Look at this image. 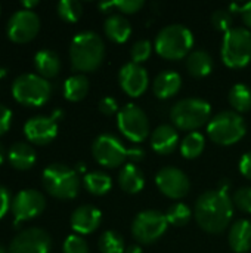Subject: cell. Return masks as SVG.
Here are the masks:
<instances>
[{"label": "cell", "mask_w": 251, "mask_h": 253, "mask_svg": "<svg viewBox=\"0 0 251 253\" xmlns=\"http://www.w3.org/2000/svg\"><path fill=\"white\" fill-rule=\"evenodd\" d=\"M34 67L40 76L55 77L61 70V59L58 53L52 49H40L34 55Z\"/></svg>", "instance_id": "d4e9b609"}, {"label": "cell", "mask_w": 251, "mask_h": 253, "mask_svg": "<svg viewBox=\"0 0 251 253\" xmlns=\"http://www.w3.org/2000/svg\"><path fill=\"white\" fill-rule=\"evenodd\" d=\"M24 133L34 144H49L58 133V125L53 117L34 116L25 122Z\"/></svg>", "instance_id": "e0dca14e"}, {"label": "cell", "mask_w": 251, "mask_h": 253, "mask_svg": "<svg viewBox=\"0 0 251 253\" xmlns=\"http://www.w3.org/2000/svg\"><path fill=\"white\" fill-rule=\"evenodd\" d=\"M105 58V43L95 31H81L70 44V59L77 71H93Z\"/></svg>", "instance_id": "7a4b0ae2"}, {"label": "cell", "mask_w": 251, "mask_h": 253, "mask_svg": "<svg viewBox=\"0 0 251 253\" xmlns=\"http://www.w3.org/2000/svg\"><path fill=\"white\" fill-rule=\"evenodd\" d=\"M46 206V199L43 193L34 188H25L19 191L10 203V209L15 218V224L36 218L43 212Z\"/></svg>", "instance_id": "9a60e30c"}, {"label": "cell", "mask_w": 251, "mask_h": 253, "mask_svg": "<svg viewBox=\"0 0 251 253\" xmlns=\"http://www.w3.org/2000/svg\"><path fill=\"white\" fill-rule=\"evenodd\" d=\"M222 61L229 68H244L251 62V31L234 27L225 33L220 49Z\"/></svg>", "instance_id": "52a82bcc"}, {"label": "cell", "mask_w": 251, "mask_h": 253, "mask_svg": "<svg viewBox=\"0 0 251 253\" xmlns=\"http://www.w3.org/2000/svg\"><path fill=\"white\" fill-rule=\"evenodd\" d=\"M127 159L130 160V163H139L145 159V151L141 147H132L127 150Z\"/></svg>", "instance_id": "7bdbcfd3"}, {"label": "cell", "mask_w": 251, "mask_h": 253, "mask_svg": "<svg viewBox=\"0 0 251 253\" xmlns=\"http://www.w3.org/2000/svg\"><path fill=\"white\" fill-rule=\"evenodd\" d=\"M166 213L154 209L139 212L132 222V234L139 245H152L167 231Z\"/></svg>", "instance_id": "9c48e42d"}, {"label": "cell", "mask_w": 251, "mask_h": 253, "mask_svg": "<svg viewBox=\"0 0 251 253\" xmlns=\"http://www.w3.org/2000/svg\"><path fill=\"white\" fill-rule=\"evenodd\" d=\"M228 242L235 253H247L251 249V222L238 219L229 227Z\"/></svg>", "instance_id": "44dd1931"}, {"label": "cell", "mask_w": 251, "mask_h": 253, "mask_svg": "<svg viewBox=\"0 0 251 253\" xmlns=\"http://www.w3.org/2000/svg\"><path fill=\"white\" fill-rule=\"evenodd\" d=\"M151 53H152V44H151L149 40H145V39L138 40V42L132 46V49H130L132 62L139 64V65H141L142 62H145V61L151 56Z\"/></svg>", "instance_id": "e575fe53"}, {"label": "cell", "mask_w": 251, "mask_h": 253, "mask_svg": "<svg viewBox=\"0 0 251 253\" xmlns=\"http://www.w3.org/2000/svg\"><path fill=\"white\" fill-rule=\"evenodd\" d=\"M84 187L90 194L95 196H104L112 188V179L109 175L101 170H95L90 173H86L83 178Z\"/></svg>", "instance_id": "83f0119b"}, {"label": "cell", "mask_w": 251, "mask_h": 253, "mask_svg": "<svg viewBox=\"0 0 251 253\" xmlns=\"http://www.w3.org/2000/svg\"><path fill=\"white\" fill-rule=\"evenodd\" d=\"M52 240L47 231L30 227L19 231L10 242L7 253H50Z\"/></svg>", "instance_id": "7c38bea8"}, {"label": "cell", "mask_w": 251, "mask_h": 253, "mask_svg": "<svg viewBox=\"0 0 251 253\" xmlns=\"http://www.w3.org/2000/svg\"><path fill=\"white\" fill-rule=\"evenodd\" d=\"M247 125L237 111H222L210 119L207 133L219 145H234L246 136Z\"/></svg>", "instance_id": "8992f818"}, {"label": "cell", "mask_w": 251, "mask_h": 253, "mask_svg": "<svg viewBox=\"0 0 251 253\" xmlns=\"http://www.w3.org/2000/svg\"><path fill=\"white\" fill-rule=\"evenodd\" d=\"M155 184L166 197L173 200L183 199L191 188V182L186 173L175 166H166L160 169L155 175Z\"/></svg>", "instance_id": "5bb4252c"}, {"label": "cell", "mask_w": 251, "mask_h": 253, "mask_svg": "<svg viewBox=\"0 0 251 253\" xmlns=\"http://www.w3.org/2000/svg\"><path fill=\"white\" fill-rule=\"evenodd\" d=\"M127 150L123 142L111 133H101L92 144L95 160L105 168H118L127 160Z\"/></svg>", "instance_id": "8fae6325"}, {"label": "cell", "mask_w": 251, "mask_h": 253, "mask_svg": "<svg viewBox=\"0 0 251 253\" xmlns=\"http://www.w3.org/2000/svg\"><path fill=\"white\" fill-rule=\"evenodd\" d=\"M194 46L192 31L182 24H170L160 30L155 37L157 53L170 61L188 58Z\"/></svg>", "instance_id": "3957f363"}, {"label": "cell", "mask_w": 251, "mask_h": 253, "mask_svg": "<svg viewBox=\"0 0 251 253\" xmlns=\"http://www.w3.org/2000/svg\"><path fill=\"white\" fill-rule=\"evenodd\" d=\"M58 15L67 22H75L83 13V6L78 0H61L56 6Z\"/></svg>", "instance_id": "d6a6232c"}, {"label": "cell", "mask_w": 251, "mask_h": 253, "mask_svg": "<svg viewBox=\"0 0 251 253\" xmlns=\"http://www.w3.org/2000/svg\"><path fill=\"white\" fill-rule=\"evenodd\" d=\"M4 159H6V150H4L3 144L0 142V165L4 162Z\"/></svg>", "instance_id": "bcb514c9"}, {"label": "cell", "mask_w": 251, "mask_h": 253, "mask_svg": "<svg viewBox=\"0 0 251 253\" xmlns=\"http://www.w3.org/2000/svg\"><path fill=\"white\" fill-rule=\"evenodd\" d=\"M99 111L105 116H112L118 113V102L112 96H105L99 102Z\"/></svg>", "instance_id": "f35d334b"}, {"label": "cell", "mask_w": 251, "mask_h": 253, "mask_svg": "<svg viewBox=\"0 0 251 253\" xmlns=\"http://www.w3.org/2000/svg\"><path fill=\"white\" fill-rule=\"evenodd\" d=\"M7 160L15 169H30L36 163V150L27 142H13L7 150Z\"/></svg>", "instance_id": "603a6c76"}, {"label": "cell", "mask_w": 251, "mask_h": 253, "mask_svg": "<svg viewBox=\"0 0 251 253\" xmlns=\"http://www.w3.org/2000/svg\"><path fill=\"white\" fill-rule=\"evenodd\" d=\"M206 147V138L200 132H189L180 142V153L185 159H197Z\"/></svg>", "instance_id": "f546056e"}, {"label": "cell", "mask_w": 251, "mask_h": 253, "mask_svg": "<svg viewBox=\"0 0 251 253\" xmlns=\"http://www.w3.org/2000/svg\"><path fill=\"white\" fill-rule=\"evenodd\" d=\"M117 126L130 142H142L149 135V120L142 108L135 104L124 105L117 114Z\"/></svg>", "instance_id": "30bf717a"}, {"label": "cell", "mask_w": 251, "mask_h": 253, "mask_svg": "<svg viewBox=\"0 0 251 253\" xmlns=\"http://www.w3.org/2000/svg\"><path fill=\"white\" fill-rule=\"evenodd\" d=\"M41 182L50 196L62 200L74 199L80 190L77 172L64 163H52L46 166L41 173Z\"/></svg>", "instance_id": "5b68a950"}, {"label": "cell", "mask_w": 251, "mask_h": 253, "mask_svg": "<svg viewBox=\"0 0 251 253\" xmlns=\"http://www.w3.org/2000/svg\"><path fill=\"white\" fill-rule=\"evenodd\" d=\"M240 172L251 181V151L246 153L240 160Z\"/></svg>", "instance_id": "b9f144b4"}, {"label": "cell", "mask_w": 251, "mask_h": 253, "mask_svg": "<svg viewBox=\"0 0 251 253\" xmlns=\"http://www.w3.org/2000/svg\"><path fill=\"white\" fill-rule=\"evenodd\" d=\"M124 253H143V251H142V248L139 245H130V246L126 248Z\"/></svg>", "instance_id": "f6af8a7d"}, {"label": "cell", "mask_w": 251, "mask_h": 253, "mask_svg": "<svg viewBox=\"0 0 251 253\" xmlns=\"http://www.w3.org/2000/svg\"><path fill=\"white\" fill-rule=\"evenodd\" d=\"M89 92V80L84 74H72L64 82V95L68 101H81Z\"/></svg>", "instance_id": "4316f807"}, {"label": "cell", "mask_w": 251, "mask_h": 253, "mask_svg": "<svg viewBox=\"0 0 251 253\" xmlns=\"http://www.w3.org/2000/svg\"><path fill=\"white\" fill-rule=\"evenodd\" d=\"M98 248L101 253H124L126 252V245L124 239L121 234L117 231L108 230L105 231L98 242Z\"/></svg>", "instance_id": "4dcf8cb0"}, {"label": "cell", "mask_w": 251, "mask_h": 253, "mask_svg": "<svg viewBox=\"0 0 251 253\" xmlns=\"http://www.w3.org/2000/svg\"><path fill=\"white\" fill-rule=\"evenodd\" d=\"M104 30L108 39L112 40L114 43H124L129 40L132 34V25L129 19L120 13L109 15L104 22Z\"/></svg>", "instance_id": "cb8c5ba5"}, {"label": "cell", "mask_w": 251, "mask_h": 253, "mask_svg": "<svg viewBox=\"0 0 251 253\" xmlns=\"http://www.w3.org/2000/svg\"><path fill=\"white\" fill-rule=\"evenodd\" d=\"M102 213L92 205L78 206L71 215V228L77 234H92L101 225Z\"/></svg>", "instance_id": "ac0fdd59"}, {"label": "cell", "mask_w": 251, "mask_h": 253, "mask_svg": "<svg viewBox=\"0 0 251 253\" xmlns=\"http://www.w3.org/2000/svg\"><path fill=\"white\" fill-rule=\"evenodd\" d=\"M10 193L6 187L0 185V219L4 216V213L7 212V209L10 208Z\"/></svg>", "instance_id": "60d3db41"}, {"label": "cell", "mask_w": 251, "mask_h": 253, "mask_svg": "<svg viewBox=\"0 0 251 253\" xmlns=\"http://www.w3.org/2000/svg\"><path fill=\"white\" fill-rule=\"evenodd\" d=\"M64 253H89V245L78 234H71L64 242Z\"/></svg>", "instance_id": "74e56055"}, {"label": "cell", "mask_w": 251, "mask_h": 253, "mask_svg": "<svg viewBox=\"0 0 251 253\" xmlns=\"http://www.w3.org/2000/svg\"><path fill=\"white\" fill-rule=\"evenodd\" d=\"M192 213H194V212L191 211V208H189L188 205L178 202V203L172 205V206L167 209V212H166V218H167L169 225H175V227H185V225L191 221Z\"/></svg>", "instance_id": "1f68e13d"}, {"label": "cell", "mask_w": 251, "mask_h": 253, "mask_svg": "<svg viewBox=\"0 0 251 253\" xmlns=\"http://www.w3.org/2000/svg\"><path fill=\"white\" fill-rule=\"evenodd\" d=\"M10 122H12V111L6 105L0 104V135H3L9 129Z\"/></svg>", "instance_id": "ab89813d"}, {"label": "cell", "mask_w": 251, "mask_h": 253, "mask_svg": "<svg viewBox=\"0 0 251 253\" xmlns=\"http://www.w3.org/2000/svg\"><path fill=\"white\" fill-rule=\"evenodd\" d=\"M118 82L124 93H127L132 98H138L143 95V92L148 89L149 77L142 65L130 61L121 67L118 73Z\"/></svg>", "instance_id": "2e32d148"}, {"label": "cell", "mask_w": 251, "mask_h": 253, "mask_svg": "<svg viewBox=\"0 0 251 253\" xmlns=\"http://www.w3.org/2000/svg\"><path fill=\"white\" fill-rule=\"evenodd\" d=\"M143 0H114V1H104L99 3L102 10H109L112 7L118 9L123 13H136L143 7Z\"/></svg>", "instance_id": "836d02e7"}, {"label": "cell", "mask_w": 251, "mask_h": 253, "mask_svg": "<svg viewBox=\"0 0 251 253\" xmlns=\"http://www.w3.org/2000/svg\"><path fill=\"white\" fill-rule=\"evenodd\" d=\"M170 119L176 129L197 132L210 122L212 105L201 98H185L172 107Z\"/></svg>", "instance_id": "277c9868"}, {"label": "cell", "mask_w": 251, "mask_h": 253, "mask_svg": "<svg viewBox=\"0 0 251 253\" xmlns=\"http://www.w3.org/2000/svg\"><path fill=\"white\" fill-rule=\"evenodd\" d=\"M52 93V84L47 79L36 73H24L18 76L12 83L13 98L31 107H38L47 102Z\"/></svg>", "instance_id": "ba28073f"}, {"label": "cell", "mask_w": 251, "mask_h": 253, "mask_svg": "<svg viewBox=\"0 0 251 253\" xmlns=\"http://www.w3.org/2000/svg\"><path fill=\"white\" fill-rule=\"evenodd\" d=\"M232 15L229 10H225V9H219L216 10L213 15H212V24L216 30L219 31H223V33H228L229 30H232Z\"/></svg>", "instance_id": "d590c367"}, {"label": "cell", "mask_w": 251, "mask_h": 253, "mask_svg": "<svg viewBox=\"0 0 251 253\" xmlns=\"http://www.w3.org/2000/svg\"><path fill=\"white\" fill-rule=\"evenodd\" d=\"M232 197L222 190H209L203 193L194 206V216L200 228L210 234H220L228 227L234 216Z\"/></svg>", "instance_id": "6da1fadb"}, {"label": "cell", "mask_w": 251, "mask_h": 253, "mask_svg": "<svg viewBox=\"0 0 251 253\" xmlns=\"http://www.w3.org/2000/svg\"><path fill=\"white\" fill-rule=\"evenodd\" d=\"M186 68L194 77H206L213 70V58L206 50H192L186 58Z\"/></svg>", "instance_id": "484cf974"}, {"label": "cell", "mask_w": 251, "mask_h": 253, "mask_svg": "<svg viewBox=\"0 0 251 253\" xmlns=\"http://www.w3.org/2000/svg\"><path fill=\"white\" fill-rule=\"evenodd\" d=\"M180 86H182V77L179 76V73L166 70V71L158 73L157 77L154 79L152 90L157 98L167 99V98L175 96L180 90Z\"/></svg>", "instance_id": "ffe728a7"}, {"label": "cell", "mask_w": 251, "mask_h": 253, "mask_svg": "<svg viewBox=\"0 0 251 253\" xmlns=\"http://www.w3.org/2000/svg\"><path fill=\"white\" fill-rule=\"evenodd\" d=\"M118 185L127 194H138L145 187V175L136 165L127 163L120 169Z\"/></svg>", "instance_id": "7402d4cb"}, {"label": "cell", "mask_w": 251, "mask_h": 253, "mask_svg": "<svg viewBox=\"0 0 251 253\" xmlns=\"http://www.w3.org/2000/svg\"><path fill=\"white\" fill-rule=\"evenodd\" d=\"M40 28V18L31 9L15 10L7 19L6 33L10 40L24 43L31 40Z\"/></svg>", "instance_id": "4fadbf2b"}, {"label": "cell", "mask_w": 251, "mask_h": 253, "mask_svg": "<svg viewBox=\"0 0 251 253\" xmlns=\"http://www.w3.org/2000/svg\"><path fill=\"white\" fill-rule=\"evenodd\" d=\"M232 108L240 113H247L251 110V89L244 83H237L231 87L228 95Z\"/></svg>", "instance_id": "f1b7e54d"}, {"label": "cell", "mask_w": 251, "mask_h": 253, "mask_svg": "<svg viewBox=\"0 0 251 253\" xmlns=\"http://www.w3.org/2000/svg\"><path fill=\"white\" fill-rule=\"evenodd\" d=\"M241 15H243V21H244V24L251 28V1L246 3V4H243Z\"/></svg>", "instance_id": "ee69618b"}, {"label": "cell", "mask_w": 251, "mask_h": 253, "mask_svg": "<svg viewBox=\"0 0 251 253\" xmlns=\"http://www.w3.org/2000/svg\"><path fill=\"white\" fill-rule=\"evenodd\" d=\"M234 206L244 213H251V187H243L232 196Z\"/></svg>", "instance_id": "8d00e7d4"}, {"label": "cell", "mask_w": 251, "mask_h": 253, "mask_svg": "<svg viewBox=\"0 0 251 253\" xmlns=\"http://www.w3.org/2000/svg\"><path fill=\"white\" fill-rule=\"evenodd\" d=\"M38 1L37 0H31V1H22V4L24 6H34V4H37Z\"/></svg>", "instance_id": "7dc6e473"}, {"label": "cell", "mask_w": 251, "mask_h": 253, "mask_svg": "<svg viewBox=\"0 0 251 253\" xmlns=\"http://www.w3.org/2000/svg\"><path fill=\"white\" fill-rule=\"evenodd\" d=\"M0 253H6V249H4V248H3L1 245H0Z\"/></svg>", "instance_id": "c3c4849f"}, {"label": "cell", "mask_w": 251, "mask_h": 253, "mask_svg": "<svg viewBox=\"0 0 251 253\" xmlns=\"http://www.w3.org/2000/svg\"><path fill=\"white\" fill-rule=\"evenodd\" d=\"M178 145H179V133L175 126L160 125L151 133V148L160 156L172 154L178 148Z\"/></svg>", "instance_id": "d6986e66"}]
</instances>
